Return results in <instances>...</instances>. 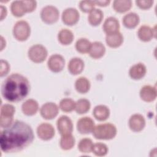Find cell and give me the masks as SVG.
<instances>
[{"label": "cell", "mask_w": 157, "mask_h": 157, "mask_svg": "<svg viewBox=\"0 0 157 157\" xmlns=\"http://www.w3.org/2000/svg\"><path fill=\"white\" fill-rule=\"evenodd\" d=\"M103 12L99 9H94L91 12H90L88 19L90 24L92 26L99 25L103 18Z\"/></svg>", "instance_id": "cell-28"}, {"label": "cell", "mask_w": 157, "mask_h": 157, "mask_svg": "<svg viewBox=\"0 0 157 157\" xmlns=\"http://www.w3.org/2000/svg\"><path fill=\"white\" fill-rule=\"evenodd\" d=\"M93 146V141L89 138H84L80 140L78 145V148L80 151L84 153H88L92 151Z\"/></svg>", "instance_id": "cell-33"}, {"label": "cell", "mask_w": 157, "mask_h": 157, "mask_svg": "<svg viewBox=\"0 0 157 157\" xmlns=\"http://www.w3.org/2000/svg\"><path fill=\"white\" fill-rule=\"evenodd\" d=\"M59 11L58 9L52 5L44 7L40 12V18L42 20L47 24H53L56 23L59 18Z\"/></svg>", "instance_id": "cell-7"}, {"label": "cell", "mask_w": 157, "mask_h": 157, "mask_svg": "<svg viewBox=\"0 0 157 157\" xmlns=\"http://www.w3.org/2000/svg\"><path fill=\"white\" fill-rule=\"evenodd\" d=\"M132 6L130 0H115L113 2V9L119 13H123L129 10Z\"/></svg>", "instance_id": "cell-29"}, {"label": "cell", "mask_w": 157, "mask_h": 157, "mask_svg": "<svg viewBox=\"0 0 157 157\" xmlns=\"http://www.w3.org/2000/svg\"><path fill=\"white\" fill-rule=\"evenodd\" d=\"M92 151L96 156H103L107 153L108 148L105 144L101 142H97L93 144Z\"/></svg>", "instance_id": "cell-35"}, {"label": "cell", "mask_w": 157, "mask_h": 157, "mask_svg": "<svg viewBox=\"0 0 157 157\" xmlns=\"http://www.w3.org/2000/svg\"><path fill=\"white\" fill-rule=\"evenodd\" d=\"M59 112L58 105L52 102H48L42 105L40 113L41 116L46 120H52L55 118Z\"/></svg>", "instance_id": "cell-9"}, {"label": "cell", "mask_w": 157, "mask_h": 157, "mask_svg": "<svg viewBox=\"0 0 157 157\" xmlns=\"http://www.w3.org/2000/svg\"><path fill=\"white\" fill-rule=\"evenodd\" d=\"M146 72V66L143 63H139L131 67L129 71V74L131 78L134 80H139L145 76Z\"/></svg>", "instance_id": "cell-18"}, {"label": "cell", "mask_w": 157, "mask_h": 157, "mask_svg": "<svg viewBox=\"0 0 157 157\" xmlns=\"http://www.w3.org/2000/svg\"><path fill=\"white\" fill-rule=\"evenodd\" d=\"M1 50H3V48L6 46V40L2 36L1 37Z\"/></svg>", "instance_id": "cell-42"}, {"label": "cell", "mask_w": 157, "mask_h": 157, "mask_svg": "<svg viewBox=\"0 0 157 157\" xmlns=\"http://www.w3.org/2000/svg\"><path fill=\"white\" fill-rule=\"evenodd\" d=\"M63 22L68 26H72L76 24L80 18L78 11L73 7L66 9L62 13Z\"/></svg>", "instance_id": "cell-10"}, {"label": "cell", "mask_w": 157, "mask_h": 157, "mask_svg": "<svg viewBox=\"0 0 157 157\" xmlns=\"http://www.w3.org/2000/svg\"><path fill=\"white\" fill-rule=\"evenodd\" d=\"M31 33V28L28 23L25 20L18 21L13 28L14 37L19 41L26 40Z\"/></svg>", "instance_id": "cell-4"}, {"label": "cell", "mask_w": 157, "mask_h": 157, "mask_svg": "<svg viewBox=\"0 0 157 157\" xmlns=\"http://www.w3.org/2000/svg\"><path fill=\"white\" fill-rule=\"evenodd\" d=\"M59 42L64 45L71 44L74 39L72 32L68 29H62L58 34Z\"/></svg>", "instance_id": "cell-26"}, {"label": "cell", "mask_w": 157, "mask_h": 157, "mask_svg": "<svg viewBox=\"0 0 157 157\" xmlns=\"http://www.w3.org/2000/svg\"><path fill=\"white\" fill-rule=\"evenodd\" d=\"M34 137L33 129L28 124L16 120L1 132V150L5 153L21 151L33 142Z\"/></svg>", "instance_id": "cell-1"}, {"label": "cell", "mask_w": 157, "mask_h": 157, "mask_svg": "<svg viewBox=\"0 0 157 157\" xmlns=\"http://www.w3.org/2000/svg\"><path fill=\"white\" fill-rule=\"evenodd\" d=\"M15 112L13 105L6 104L1 106L0 114V125L6 128L10 126L13 123V117Z\"/></svg>", "instance_id": "cell-6"}, {"label": "cell", "mask_w": 157, "mask_h": 157, "mask_svg": "<svg viewBox=\"0 0 157 157\" xmlns=\"http://www.w3.org/2000/svg\"><path fill=\"white\" fill-rule=\"evenodd\" d=\"M105 52V46L100 42H94L91 44L89 54L94 59H99L104 56Z\"/></svg>", "instance_id": "cell-22"}, {"label": "cell", "mask_w": 157, "mask_h": 157, "mask_svg": "<svg viewBox=\"0 0 157 157\" xmlns=\"http://www.w3.org/2000/svg\"><path fill=\"white\" fill-rule=\"evenodd\" d=\"M137 36L140 40L148 42L152 39V38L155 37L156 31L155 29L151 28L149 26L142 25L138 30Z\"/></svg>", "instance_id": "cell-16"}, {"label": "cell", "mask_w": 157, "mask_h": 157, "mask_svg": "<svg viewBox=\"0 0 157 157\" xmlns=\"http://www.w3.org/2000/svg\"><path fill=\"white\" fill-rule=\"evenodd\" d=\"M57 128L61 136L72 134L73 131L72 121L69 117L66 115L60 117L56 122Z\"/></svg>", "instance_id": "cell-8"}, {"label": "cell", "mask_w": 157, "mask_h": 157, "mask_svg": "<svg viewBox=\"0 0 157 157\" xmlns=\"http://www.w3.org/2000/svg\"><path fill=\"white\" fill-rule=\"evenodd\" d=\"M90 102L86 99H80L75 102V110L78 114H83L86 113L90 109Z\"/></svg>", "instance_id": "cell-31"}, {"label": "cell", "mask_w": 157, "mask_h": 157, "mask_svg": "<svg viewBox=\"0 0 157 157\" xmlns=\"http://www.w3.org/2000/svg\"><path fill=\"white\" fill-rule=\"evenodd\" d=\"M30 91L28 80L20 74L9 75L1 87L2 96L10 102H19L27 96Z\"/></svg>", "instance_id": "cell-2"}, {"label": "cell", "mask_w": 157, "mask_h": 157, "mask_svg": "<svg viewBox=\"0 0 157 157\" xmlns=\"http://www.w3.org/2000/svg\"><path fill=\"white\" fill-rule=\"evenodd\" d=\"M96 4L94 2V1H88L84 0L81 1L79 3V7L80 10L85 13H90L91 12L94 8Z\"/></svg>", "instance_id": "cell-36"}, {"label": "cell", "mask_w": 157, "mask_h": 157, "mask_svg": "<svg viewBox=\"0 0 157 157\" xmlns=\"http://www.w3.org/2000/svg\"><path fill=\"white\" fill-rule=\"evenodd\" d=\"M0 9H1V20H3V19L5 18L7 15V10L6 7L2 5L0 6Z\"/></svg>", "instance_id": "cell-40"}, {"label": "cell", "mask_w": 157, "mask_h": 157, "mask_svg": "<svg viewBox=\"0 0 157 157\" xmlns=\"http://www.w3.org/2000/svg\"><path fill=\"white\" fill-rule=\"evenodd\" d=\"M10 70V65L8 62L6 60L1 59V71H0V75L1 77H3L7 74Z\"/></svg>", "instance_id": "cell-38"}, {"label": "cell", "mask_w": 157, "mask_h": 157, "mask_svg": "<svg viewBox=\"0 0 157 157\" xmlns=\"http://www.w3.org/2000/svg\"><path fill=\"white\" fill-rule=\"evenodd\" d=\"M140 21L139 15L134 12H130L126 14L123 18L124 26L129 29L134 28L137 26Z\"/></svg>", "instance_id": "cell-23"}, {"label": "cell", "mask_w": 157, "mask_h": 157, "mask_svg": "<svg viewBox=\"0 0 157 157\" xmlns=\"http://www.w3.org/2000/svg\"><path fill=\"white\" fill-rule=\"evenodd\" d=\"M105 42L108 46L112 48L120 47L123 42V37L121 33L117 32L112 34H106Z\"/></svg>", "instance_id": "cell-21"}, {"label": "cell", "mask_w": 157, "mask_h": 157, "mask_svg": "<svg viewBox=\"0 0 157 157\" xmlns=\"http://www.w3.org/2000/svg\"><path fill=\"white\" fill-rule=\"evenodd\" d=\"M39 109L38 102L33 99H28L25 101L22 105L21 110L23 113L28 116L35 115Z\"/></svg>", "instance_id": "cell-19"}, {"label": "cell", "mask_w": 157, "mask_h": 157, "mask_svg": "<svg viewBox=\"0 0 157 157\" xmlns=\"http://www.w3.org/2000/svg\"><path fill=\"white\" fill-rule=\"evenodd\" d=\"M94 126V121L88 117H84L80 118L77 123V131L82 134L92 132Z\"/></svg>", "instance_id": "cell-13"}, {"label": "cell", "mask_w": 157, "mask_h": 157, "mask_svg": "<svg viewBox=\"0 0 157 157\" xmlns=\"http://www.w3.org/2000/svg\"><path fill=\"white\" fill-rule=\"evenodd\" d=\"M83 61L77 57L72 58L68 63V71L72 75H77L80 74L84 69Z\"/></svg>", "instance_id": "cell-20"}, {"label": "cell", "mask_w": 157, "mask_h": 157, "mask_svg": "<svg viewBox=\"0 0 157 157\" xmlns=\"http://www.w3.org/2000/svg\"><path fill=\"white\" fill-rule=\"evenodd\" d=\"M27 12H33L37 6V2L36 1H32V0H29V1H24Z\"/></svg>", "instance_id": "cell-39"}, {"label": "cell", "mask_w": 157, "mask_h": 157, "mask_svg": "<svg viewBox=\"0 0 157 157\" xmlns=\"http://www.w3.org/2000/svg\"><path fill=\"white\" fill-rule=\"evenodd\" d=\"M75 88L77 92L81 94L87 93L90 88V82L85 77H80L75 82Z\"/></svg>", "instance_id": "cell-27"}, {"label": "cell", "mask_w": 157, "mask_h": 157, "mask_svg": "<svg viewBox=\"0 0 157 157\" xmlns=\"http://www.w3.org/2000/svg\"><path fill=\"white\" fill-rule=\"evenodd\" d=\"M156 88L150 85L144 86L140 91V96L145 102L153 101L156 98Z\"/></svg>", "instance_id": "cell-17"}, {"label": "cell", "mask_w": 157, "mask_h": 157, "mask_svg": "<svg viewBox=\"0 0 157 157\" xmlns=\"http://www.w3.org/2000/svg\"><path fill=\"white\" fill-rule=\"evenodd\" d=\"M75 102L71 98H64L59 102V108L65 112H70L75 109Z\"/></svg>", "instance_id": "cell-34"}, {"label": "cell", "mask_w": 157, "mask_h": 157, "mask_svg": "<svg viewBox=\"0 0 157 157\" xmlns=\"http://www.w3.org/2000/svg\"><path fill=\"white\" fill-rule=\"evenodd\" d=\"M109 0H105V1H94V4L99 6H107L110 3Z\"/></svg>", "instance_id": "cell-41"}, {"label": "cell", "mask_w": 157, "mask_h": 157, "mask_svg": "<svg viewBox=\"0 0 157 157\" xmlns=\"http://www.w3.org/2000/svg\"><path fill=\"white\" fill-rule=\"evenodd\" d=\"M38 137L44 140H48L55 136V129L53 126L47 123H42L37 128Z\"/></svg>", "instance_id": "cell-12"}, {"label": "cell", "mask_w": 157, "mask_h": 157, "mask_svg": "<svg viewBox=\"0 0 157 157\" xmlns=\"http://www.w3.org/2000/svg\"><path fill=\"white\" fill-rule=\"evenodd\" d=\"M129 128L134 132H140L145 126V120L140 114L136 113L131 116L129 119Z\"/></svg>", "instance_id": "cell-14"}, {"label": "cell", "mask_w": 157, "mask_h": 157, "mask_svg": "<svg viewBox=\"0 0 157 157\" xmlns=\"http://www.w3.org/2000/svg\"><path fill=\"white\" fill-rule=\"evenodd\" d=\"M64 58L59 54L52 55L50 56L47 62L48 67L53 72H61L64 69Z\"/></svg>", "instance_id": "cell-11"}, {"label": "cell", "mask_w": 157, "mask_h": 157, "mask_svg": "<svg viewBox=\"0 0 157 157\" xmlns=\"http://www.w3.org/2000/svg\"><path fill=\"white\" fill-rule=\"evenodd\" d=\"M75 142V140L74 137L72 135V134H71L65 136H61L59 145L63 150H68L71 149L74 146Z\"/></svg>", "instance_id": "cell-30"}, {"label": "cell", "mask_w": 157, "mask_h": 157, "mask_svg": "<svg viewBox=\"0 0 157 157\" xmlns=\"http://www.w3.org/2000/svg\"><path fill=\"white\" fill-rule=\"evenodd\" d=\"M93 114L99 121H104L107 120L110 115L109 109L104 105H96L93 110Z\"/></svg>", "instance_id": "cell-25"}, {"label": "cell", "mask_w": 157, "mask_h": 157, "mask_svg": "<svg viewBox=\"0 0 157 157\" xmlns=\"http://www.w3.org/2000/svg\"><path fill=\"white\" fill-rule=\"evenodd\" d=\"M10 10L12 13L17 17H22L27 12L24 1H13L10 6Z\"/></svg>", "instance_id": "cell-24"}, {"label": "cell", "mask_w": 157, "mask_h": 157, "mask_svg": "<svg viewBox=\"0 0 157 157\" xmlns=\"http://www.w3.org/2000/svg\"><path fill=\"white\" fill-rule=\"evenodd\" d=\"M29 58L34 63H40L45 61L48 52L47 48L41 44H35L31 46L28 52Z\"/></svg>", "instance_id": "cell-5"}, {"label": "cell", "mask_w": 157, "mask_h": 157, "mask_svg": "<svg viewBox=\"0 0 157 157\" xmlns=\"http://www.w3.org/2000/svg\"><path fill=\"white\" fill-rule=\"evenodd\" d=\"M120 24L118 20L113 17H110L105 19L103 24V29L106 34H112L119 31Z\"/></svg>", "instance_id": "cell-15"}, {"label": "cell", "mask_w": 157, "mask_h": 157, "mask_svg": "<svg viewBox=\"0 0 157 157\" xmlns=\"http://www.w3.org/2000/svg\"><path fill=\"white\" fill-rule=\"evenodd\" d=\"M137 6L142 9H150L153 4V1L151 0H138L136 1Z\"/></svg>", "instance_id": "cell-37"}, {"label": "cell", "mask_w": 157, "mask_h": 157, "mask_svg": "<svg viewBox=\"0 0 157 157\" xmlns=\"http://www.w3.org/2000/svg\"><path fill=\"white\" fill-rule=\"evenodd\" d=\"M91 43L85 38H80L75 43V48L77 52L81 53H88Z\"/></svg>", "instance_id": "cell-32"}, {"label": "cell", "mask_w": 157, "mask_h": 157, "mask_svg": "<svg viewBox=\"0 0 157 157\" xmlns=\"http://www.w3.org/2000/svg\"><path fill=\"white\" fill-rule=\"evenodd\" d=\"M92 132L93 136L97 139L110 140L116 136L117 130L114 124L104 123L94 126Z\"/></svg>", "instance_id": "cell-3"}]
</instances>
